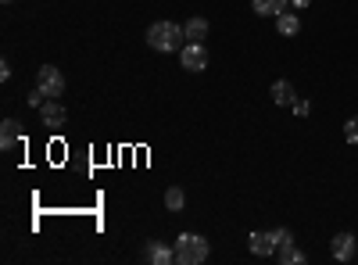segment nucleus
<instances>
[{"label":"nucleus","instance_id":"obj_1","mask_svg":"<svg viewBox=\"0 0 358 265\" xmlns=\"http://www.w3.org/2000/svg\"><path fill=\"white\" fill-rule=\"evenodd\" d=\"M147 43L158 54H172V50L187 47V33H183V25H176V22H155L147 29Z\"/></svg>","mask_w":358,"mask_h":265},{"label":"nucleus","instance_id":"obj_2","mask_svg":"<svg viewBox=\"0 0 358 265\" xmlns=\"http://www.w3.org/2000/svg\"><path fill=\"white\" fill-rule=\"evenodd\" d=\"M176 262L179 265H201V262H208V241L197 237V233H179V241H176Z\"/></svg>","mask_w":358,"mask_h":265},{"label":"nucleus","instance_id":"obj_3","mask_svg":"<svg viewBox=\"0 0 358 265\" xmlns=\"http://www.w3.org/2000/svg\"><path fill=\"white\" fill-rule=\"evenodd\" d=\"M36 86H40L47 97H62V94H65V76H62V69L43 65L40 76H36Z\"/></svg>","mask_w":358,"mask_h":265},{"label":"nucleus","instance_id":"obj_4","mask_svg":"<svg viewBox=\"0 0 358 265\" xmlns=\"http://www.w3.org/2000/svg\"><path fill=\"white\" fill-rule=\"evenodd\" d=\"M179 62H183L187 72H204V69H208V50H204V43H187L183 50H179Z\"/></svg>","mask_w":358,"mask_h":265},{"label":"nucleus","instance_id":"obj_5","mask_svg":"<svg viewBox=\"0 0 358 265\" xmlns=\"http://www.w3.org/2000/svg\"><path fill=\"white\" fill-rule=\"evenodd\" d=\"M143 258L151 262V265H169V262H176V248L151 241V244H147V251H143Z\"/></svg>","mask_w":358,"mask_h":265},{"label":"nucleus","instance_id":"obj_6","mask_svg":"<svg viewBox=\"0 0 358 265\" xmlns=\"http://www.w3.org/2000/svg\"><path fill=\"white\" fill-rule=\"evenodd\" d=\"M355 237H351V233H337V237H334V244H330V251H334V258L337 262H351L355 258Z\"/></svg>","mask_w":358,"mask_h":265},{"label":"nucleus","instance_id":"obj_7","mask_svg":"<svg viewBox=\"0 0 358 265\" xmlns=\"http://www.w3.org/2000/svg\"><path fill=\"white\" fill-rule=\"evenodd\" d=\"M251 255H258V258H268V255H276V237L273 233H251Z\"/></svg>","mask_w":358,"mask_h":265},{"label":"nucleus","instance_id":"obj_8","mask_svg":"<svg viewBox=\"0 0 358 265\" xmlns=\"http://www.w3.org/2000/svg\"><path fill=\"white\" fill-rule=\"evenodd\" d=\"M40 115H43V126H65V122H69V111L57 104V101H47V104L40 108Z\"/></svg>","mask_w":358,"mask_h":265},{"label":"nucleus","instance_id":"obj_9","mask_svg":"<svg viewBox=\"0 0 358 265\" xmlns=\"http://www.w3.org/2000/svg\"><path fill=\"white\" fill-rule=\"evenodd\" d=\"M18 140H22V126H18L15 119H4V122H0V147H4V151H11Z\"/></svg>","mask_w":358,"mask_h":265},{"label":"nucleus","instance_id":"obj_10","mask_svg":"<svg viewBox=\"0 0 358 265\" xmlns=\"http://www.w3.org/2000/svg\"><path fill=\"white\" fill-rule=\"evenodd\" d=\"M276 33H280V36H297V33H301V18H297L294 11L276 15Z\"/></svg>","mask_w":358,"mask_h":265},{"label":"nucleus","instance_id":"obj_11","mask_svg":"<svg viewBox=\"0 0 358 265\" xmlns=\"http://www.w3.org/2000/svg\"><path fill=\"white\" fill-rule=\"evenodd\" d=\"M251 4H255V15H262V18H276V15L287 11L290 0H251Z\"/></svg>","mask_w":358,"mask_h":265},{"label":"nucleus","instance_id":"obj_12","mask_svg":"<svg viewBox=\"0 0 358 265\" xmlns=\"http://www.w3.org/2000/svg\"><path fill=\"white\" fill-rule=\"evenodd\" d=\"M273 101H276L280 108H290V104L297 101V94H294V86H290L287 79H276V83H273Z\"/></svg>","mask_w":358,"mask_h":265},{"label":"nucleus","instance_id":"obj_13","mask_svg":"<svg viewBox=\"0 0 358 265\" xmlns=\"http://www.w3.org/2000/svg\"><path fill=\"white\" fill-rule=\"evenodd\" d=\"M183 33H187V43H201V40L208 36V22H204V18H190V22L183 25Z\"/></svg>","mask_w":358,"mask_h":265},{"label":"nucleus","instance_id":"obj_14","mask_svg":"<svg viewBox=\"0 0 358 265\" xmlns=\"http://www.w3.org/2000/svg\"><path fill=\"white\" fill-rule=\"evenodd\" d=\"M183 204H187L183 187H169V190H165V208H169V212H183Z\"/></svg>","mask_w":358,"mask_h":265},{"label":"nucleus","instance_id":"obj_15","mask_svg":"<svg viewBox=\"0 0 358 265\" xmlns=\"http://www.w3.org/2000/svg\"><path fill=\"white\" fill-rule=\"evenodd\" d=\"M276 255H280V262H283V265H301V262H305V255L297 251L294 244H287V248H276Z\"/></svg>","mask_w":358,"mask_h":265},{"label":"nucleus","instance_id":"obj_16","mask_svg":"<svg viewBox=\"0 0 358 265\" xmlns=\"http://www.w3.org/2000/svg\"><path fill=\"white\" fill-rule=\"evenodd\" d=\"M344 140H348V143H358V115H355V119H348V126H344Z\"/></svg>","mask_w":358,"mask_h":265},{"label":"nucleus","instance_id":"obj_17","mask_svg":"<svg viewBox=\"0 0 358 265\" xmlns=\"http://www.w3.org/2000/svg\"><path fill=\"white\" fill-rule=\"evenodd\" d=\"M273 237H276V248H287V244H294V233H290V229H273Z\"/></svg>","mask_w":358,"mask_h":265},{"label":"nucleus","instance_id":"obj_18","mask_svg":"<svg viewBox=\"0 0 358 265\" xmlns=\"http://www.w3.org/2000/svg\"><path fill=\"white\" fill-rule=\"evenodd\" d=\"M290 108H294V115H301V119H305V115H308V111H312V104H308V101H305V97H297V101H294V104H290Z\"/></svg>","mask_w":358,"mask_h":265},{"label":"nucleus","instance_id":"obj_19","mask_svg":"<svg viewBox=\"0 0 358 265\" xmlns=\"http://www.w3.org/2000/svg\"><path fill=\"white\" fill-rule=\"evenodd\" d=\"M29 104H33V108H43V104H47V94L40 90V86H36L33 94H29Z\"/></svg>","mask_w":358,"mask_h":265},{"label":"nucleus","instance_id":"obj_20","mask_svg":"<svg viewBox=\"0 0 358 265\" xmlns=\"http://www.w3.org/2000/svg\"><path fill=\"white\" fill-rule=\"evenodd\" d=\"M290 4H294V8H308V4H312V0H290Z\"/></svg>","mask_w":358,"mask_h":265},{"label":"nucleus","instance_id":"obj_21","mask_svg":"<svg viewBox=\"0 0 358 265\" xmlns=\"http://www.w3.org/2000/svg\"><path fill=\"white\" fill-rule=\"evenodd\" d=\"M4 4H11V0H4Z\"/></svg>","mask_w":358,"mask_h":265}]
</instances>
